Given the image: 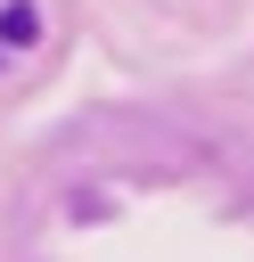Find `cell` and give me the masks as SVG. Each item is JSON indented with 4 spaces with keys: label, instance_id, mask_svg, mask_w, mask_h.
<instances>
[{
    "label": "cell",
    "instance_id": "cell-1",
    "mask_svg": "<svg viewBox=\"0 0 254 262\" xmlns=\"http://www.w3.org/2000/svg\"><path fill=\"white\" fill-rule=\"evenodd\" d=\"M33 33H41V8L33 0H8L0 8V41H33Z\"/></svg>",
    "mask_w": 254,
    "mask_h": 262
}]
</instances>
